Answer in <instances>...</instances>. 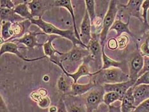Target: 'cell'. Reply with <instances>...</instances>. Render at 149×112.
<instances>
[{"mask_svg": "<svg viewBox=\"0 0 149 112\" xmlns=\"http://www.w3.org/2000/svg\"><path fill=\"white\" fill-rule=\"evenodd\" d=\"M28 1H24L19 3V4L16 5L14 10L15 14L19 15L22 18L31 20V19H33V17L31 14L30 8L28 7Z\"/></svg>", "mask_w": 149, "mask_h": 112, "instance_id": "obj_24", "label": "cell"}, {"mask_svg": "<svg viewBox=\"0 0 149 112\" xmlns=\"http://www.w3.org/2000/svg\"><path fill=\"white\" fill-rule=\"evenodd\" d=\"M143 0H129L127 5H122L125 10L127 12V14L130 16L135 17L140 19V21L143 22V19L140 13L142 4Z\"/></svg>", "mask_w": 149, "mask_h": 112, "instance_id": "obj_14", "label": "cell"}, {"mask_svg": "<svg viewBox=\"0 0 149 112\" xmlns=\"http://www.w3.org/2000/svg\"><path fill=\"white\" fill-rule=\"evenodd\" d=\"M90 56V51L86 48L80 46H73L69 52L63 53L62 55L58 56V59L67 70L69 66L79 67L83 61Z\"/></svg>", "mask_w": 149, "mask_h": 112, "instance_id": "obj_3", "label": "cell"}, {"mask_svg": "<svg viewBox=\"0 0 149 112\" xmlns=\"http://www.w3.org/2000/svg\"><path fill=\"white\" fill-rule=\"evenodd\" d=\"M133 95L135 106H138L142 102L149 99V85L142 84L133 86Z\"/></svg>", "mask_w": 149, "mask_h": 112, "instance_id": "obj_15", "label": "cell"}, {"mask_svg": "<svg viewBox=\"0 0 149 112\" xmlns=\"http://www.w3.org/2000/svg\"><path fill=\"white\" fill-rule=\"evenodd\" d=\"M85 3L86 6V10L88 12L91 22H92L96 17L95 8V1L93 0H86V1H85Z\"/></svg>", "mask_w": 149, "mask_h": 112, "instance_id": "obj_27", "label": "cell"}, {"mask_svg": "<svg viewBox=\"0 0 149 112\" xmlns=\"http://www.w3.org/2000/svg\"><path fill=\"white\" fill-rule=\"evenodd\" d=\"M37 104L38 106L42 109L49 108L51 104V100L49 97L46 96V97H42L40 100L37 102Z\"/></svg>", "mask_w": 149, "mask_h": 112, "instance_id": "obj_35", "label": "cell"}, {"mask_svg": "<svg viewBox=\"0 0 149 112\" xmlns=\"http://www.w3.org/2000/svg\"><path fill=\"white\" fill-rule=\"evenodd\" d=\"M108 47L111 50H115L118 48V42L116 40V38H111L108 41Z\"/></svg>", "mask_w": 149, "mask_h": 112, "instance_id": "obj_37", "label": "cell"}, {"mask_svg": "<svg viewBox=\"0 0 149 112\" xmlns=\"http://www.w3.org/2000/svg\"><path fill=\"white\" fill-rule=\"evenodd\" d=\"M116 40L118 42V49L120 50L124 49L125 48L127 47L129 43V38L125 33L116 37Z\"/></svg>", "mask_w": 149, "mask_h": 112, "instance_id": "obj_29", "label": "cell"}, {"mask_svg": "<svg viewBox=\"0 0 149 112\" xmlns=\"http://www.w3.org/2000/svg\"><path fill=\"white\" fill-rule=\"evenodd\" d=\"M44 33L43 32H36V31H30L27 32L23 37L16 39L14 41L17 44H22L29 48V49H33L35 47H39L43 46V44L38 42L37 37L38 35H42ZM13 42V41H12Z\"/></svg>", "mask_w": 149, "mask_h": 112, "instance_id": "obj_13", "label": "cell"}, {"mask_svg": "<svg viewBox=\"0 0 149 112\" xmlns=\"http://www.w3.org/2000/svg\"><path fill=\"white\" fill-rule=\"evenodd\" d=\"M80 40L87 46L92 38V22L86 10L85 12L80 27Z\"/></svg>", "mask_w": 149, "mask_h": 112, "instance_id": "obj_9", "label": "cell"}, {"mask_svg": "<svg viewBox=\"0 0 149 112\" xmlns=\"http://www.w3.org/2000/svg\"><path fill=\"white\" fill-rule=\"evenodd\" d=\"M53 1H43V0H31L28 1V5L31 14L34 19H40L51 6Z\"/></svg>", "mask_w": 149, "mask_h": 112, "instance_id": "obj_8", "label": "cell"}, {"mask_svg": "<svg viewBox=\"0 0 149 112\" xmlns=\"http://www.w3.org/2000/svg\"><path fill=\"white\" fill-rule=\"evenodd\" d=\"M5 53H12L15 54L19 58H21L25 62H32V61H37L38 60L44 58H47L46 56L37 58H33V59H28L22 55L20 51H19V47L16 43L13 42H6L3 43L1 45V49H0V55L1 56L4 54Z\"/></svg>", "mask_w": 149, "mask_h": 112, "instance_id": "obj_12", "label": "cell"}, {"mask_svg": "<svg viewBox=\"0 0 149 112\" xmlns=\"http://www.w3.org/2000/svg\"><path fill=\"white\" fill-rule=\"evenodd\" d=\"M149 85V71L144 73L137 79L136 82L135 83L134 86H138L139 85Z\"/></svg>", "mask_w": 149, "mask_h": 112, "instance_id": "obj_34", "label": "cell"}, {"mask_svg": "<svg viewBox=\"0 0 149 112\" xmlns=\"http://www.w3.org/2000/svg\"><path fill=\"white\" fill-rule=\"evenodd\" d=\"M30 20H26L21 22H14L12 24L10 28L11 38L8 42H12L16 39H19L22 37L24 35L29 31V28H30L31 24Z\"/></svg>", "mask_w": 149, "mask_h": 112, "instance_id": "obj_10", "label": "cell"}, {"mask_svg": "<svg viewBox=\"0 0 149 112\" xmlns=\"http://www.w3.org/2000/svg\"><path fill=\"white\" fill-rule=\"evenodd\" d=\"M48 112H58V106H51L48 108Z\"/></svg>", "mask_w": 149, "mask_h": 112, "instance_id": "obj_42", "label": "cell"}, {"mask_svg": "<svg viewBox=\"0 0 149 112\" xmlns=\"http://www.w3.org/2000/svg\"><path fill=\"white\" fill-rule=\"evenodd\" d=\"M132 112H149V99L142 102Z\"/></svg>", "mask_w": 149, "mask_h": 112, "instance_id": "obj_33", "label": "cell"}, {"mask_svg": "<svg viewBox=\"0 0 149 112\" xmlns=\"http://www.w3.org/2000/svg\"><path fill=\"white\" fill-rule=\"evenodd\" d=\"M67 108L68 112H88L87 111L85 102H84V104H69V105L67 106Z\"/></svg>", "mask_w": 149, "mask_h": 112, "instance_id": "obj_28", "label": "cell"}, {"mask_svg": "<svg viewBox=\"0 0 149 112\" xmlns=\"http://www.w3.org/2000/svg\"><path fill=\"white\" fill-rule=\"evenodd\" d=\"M108 112H121L120 106H108Z\"/></svg>", "mask_w": 149, "mask_h": 112, "instance_id": "obj_41", "label": "cell"}, {"mask_svg": "<svg viewBox=\"0 0 149 112\" xmlns=\"http://www.w3.org/2000/svg\"><path fill=\"white\" fill-rule=\"evenodd\" d=\"M102 66L100 70L108 69L110 68H119L122 69L124 63L123 62H119L111 59L105 53L104 47H102Z\"/></svg>", "mask_w": 149, "mask_h": 112, "instance_id": "obj_23", "label": "cell"}, {"mask_svg": "<svg viewBox=\"0 0 149 112\" xmlns=\"http://www.w3.org/2000/svg\"><path fill=\"white\" fill-rule=\"evenodd\" d=\"M91 79L96 85L115 84L129 80V74L119 68L98 70L92 73Z\"/></svg>", "mask_w": 149, "mask_h": 112, "instance_id": "obj_2", "label": "cell"}, {"mask_svg": "<svg viewBox=\"0 0 149 112\" xmlns=\"http://www.w3.org/2000/svg\"><path fill=\"white\" fill-rule=\"evenodd\" d=\"M58 112H68L66 102L62 98H61L58 102Z\"/></svg>", "mask_w": 149, "mask_h": 112, "instance_id": "obj_38", "label": "cell"}, {"mask_svg": "<svg viewBox=\"0 0 149 112\" xmlns=\"http://www.w3.org/2000/svg\"><path fill=\"white\" fill-rule=\"evenodd\" d=\"M43 79H44V81L47 82L48 81H49V76H44V78H43Z\"/></svg>", "mask_w": 149, "mask_h": 112, "instance_id": "obj_43", "label": "cell"}, {"mask_svg": "<svg viewBox=\"0 0 149 112\" xmlns=\"http://www.w3.org/2000/svg\"><path fill=\"white\" fill-rule=\"evenodd\" d=\"M12 24L10 22H1V45L8 42L11 38L10 28Z\"/></svg>", "mask_w": 149, "mask_h": 112, "instance_id": "obj_25", "label": "cell"}, {"mask_svg": "<svg viewBox=\"0 0 149 112\" xmlns=\"http://www.w3.org/2000/svg\"><path fill=\"white\" fill-rule=\"evenodd\" d=\"M0 112H9L8 108L6 106L5 101L3 100L1 95V97H0Z\"/></svg>", "mask_w": 149, "mask_h": 112, "instance_id": "obj_40", "label": "cell"}, {"mask_svg": "<svg viewBox=\"0 0 149 112\" xmlns=\"http://www.w3.org/2000/svg\"><path fill=\"white\" fill-rule=\"evenodd\" d=\"M0 19L1 22H10L12 23L23 21L26 19L15 14L14 9L0 8Z\"/></svg>", "mask_w": 149, "mask_h": 112, "instance_id": "obj_21", "label": "cell"}, {"mask_svg": "<svg viewBox=\"0 0 149 112\" xmlns=\"http://www.w3.org/2000/svg\"><path fill=\"white\" fill-rule=\"evenodd\" d=\"M129 22H130V18L128 19L127 22H123L120 18H119L118 19H116L111 29H110V30H114L116 31V37L120 36L121 35L124 33L128 34L132 37H135L131 30H129Z\"/></svg>", "mask_w": 149, "mask_h": 112, "instance_id": "obj_20", "label": "cell"}, {"mask_svg": "<svg viewBox=\"0 0 149 112\" xmlns=\"http://www.w3.org/2000/svg\"><path fill=\"white\" fill-rule=\"evenodd\" d=\"M135 82L131 81V80H128L127 81L115 83V84H104L102 85L103 88L104 89L105 92H115L119 95L120 97L121 101L123 97H124L126 92L128 91L129 88H131L132 86H134Z\"/></svg>", "mask_w": 149, "mask_h": 112, "instance_id": "obj_11", "label": "cell"}, {"mask_svg": "<svg viewBox=\"0 0 149 112\" xmlns=\"http://www.w3.org/2000/svg\"><path fill=\"white\" fill-rule=\"evenodd\" d=\"M117 3L118 1L115 0L109 1L108 11L105 14L104 17L103 18L102 30L99 35L100 42L102 47H104L108 32L116 20V15L118 12Z\"/></svg>", "mask_w": 149, "mask_h": 112, "instance_id": "obj_4", "label": "cell"}, {"mask_svg": "<svg viewBox=\"0 0 149 112\" xmlns=\"http://www.w3.org/2000/svg\"><path fill=\"white\" fill-rule=\"evenodd\" d=\"M31 22L33 24L36 25L42 30V32L47 35H56L63 37L72 42L73 46H80L88 49V46L84 44L81 41L76 38L75 33L72 30H61L49 22L44 21L42 19H32Z\"/></svg>", "mask_w": 149, "mask_h": 112, "instance_id": "obj_1", "label": "cell"}, {"mask_svg": "<svg viewBox=\"0 0 149 112\" xmlns=\"http://www.w3.org/2000/svg\"><path fill=\"white\" fill-rule=\"evenodd\" d=\"M46 96H47V91L44 88H40L37 91H34L30 94V97L32 100L37 102L42 97H46Z\"/></svg>", "mask_w": 149, "mask_h": 112, "instance_id": "obj_30", "label": "cell"}, {"mask_svg": "<svg viewBox=\"0 0 149 112\" xmlns=\"http://www.w3.org/2000/svg\"><path fill=\"white\" fill-rule=\"evenodd\" d=\"M73 83V79L63 73L58 79L57 88L62 94L69 95Z\"/></svg>", "mask_w": 149, "mask_h": 112, "instance_id": "obj_19", "label": "cell"}, {"mask_svg": "<svg viewBox=\"0 0 149 112\" xmlns=\"http://www.w3.org/2000/svg\"><path fill=\"white\" fill-rule=\"evenodd\" d=\"M96 85L92 79L86 84H79V83H73L71 88L70 94L71 97H79V96L86 94Z\"/></svg>", "mask_w": 149, "mask_h": 112, "instance_id": "obj_18", "label": "cell"}, {"mask_svg": "<svg viewBox=\"0 0 149 112\" xmlns=\"http://www.w3.org/2000/svg\"><path fill=\"white\" fill-rule=\"evenodd\" d=\"M16 5L12 0H1L0 1V8L14 9Z\"/></svg>", "mask_w": 149, "mask_h": 112, "instance_id": "obj_36", "label": "cell"}, {"mask_svg": "<svg viewBox=\"0 0 149 112\" xmlns=\"http://www.w3.org/2000/svg\"><path fill=\"white\" fill-rule=\"evenodd\" d=\"M117 101H121V99L119 95L115 92H106L104 95L103 102L108 106L112 105L113 103Z\"/></svg>", "mask_w": 149, "mask_h": 112, "instance_id": "obj_26", "label": "cell"}, {"mask_svg": "<svg viewBox=\"0 0 149 112\" xmlns=\"http://www.w3.org/2000/svg\"><path fill=\"white\" fill-rule=\"evenodd\" d=\"M143 58H144L143 68L141 71L140 74V76L139 77H140L142 74H143L144 73L149 71V56H143Z\"/></svg>", "mask_w": 149, "mask_h": 112, "instance_id": "obj_39", "label": "cell"}, {"mask_svg": "<svg viewBox=\"0 0 149 112\" xmlns=\"http://www.w3.org/2000/svg\"><path fill=\"white\" fill-rule=\"evenodd\" d=\"M121 102V112H132L135 110L136 106L133 95V86L126 92Z\"/></svg>", "mask_w": 149, "mask_h": 112, "instance_id": "obj_17", "label": "cell"}, {"mask_svg": "<svg viewBox=\"0 0 149 112\" xmlns=\"http://www.w3.org/2000/svg\"><path fill=\"white\" fill-rule=\"evenodd\" d=\"M57 37L58 36H56V35H49V37L48 38L47 42H45L42 46L45 56L47 58H49L50 60L54 58L56 56V54H55L56 53L58 54L59 55H62L63 54V53L60 52V51L55 49V48L53 47V44H52L53 40Z\"/></svg>", "mask_w": 149, "mask_h": 112, "instance_id": "obj_22", "label": "cell"}, {"mask_svg": "<svg viewBox=\"0 0 149 112\" xmlns=\"http://www.w3.org/2000/svg\"><path fill=\"white\" fill-rule=\"evenodd\" d=\"M141 8L142 10H143V12H142V19H143V24L146 26L147 27H149V24L148 22V19H147V13L148 10H149V0H145L143 1V4H142L141 6Z\"/></svg>", "mask_w": 149, "mask_h": 112, "instance_id": "obj_31", "label": "cell"}, {"mask_svg": "<svg viewBox=\"0 0 149 112\" xmlns=\"http://www.w3.org/2000/svg\"><path fill=\"white\" fill-rule=\"evenodd\" d=\"M104 89L101 85H96L85 96V104L88 112H93L98 109L99 106L103 102Z\"/></svg>", "mask_w": 149, "mask_h": 112, "instance_id": "obj_5", "label": "cell"}, {"mask_svg": "<svg viewBox=\"0 0 149 112\" xmlns=\"http://www.w3.org/2000/svg\"><path fill=\"white\" fill-rule=\"evenodd\" d=\"M140 53L143 56H149V34L140 46Z\"/></svg>", "mask_w": 149, "mask_h": 112, "instance_id": "obj_32", "label": "cell"}, {"mask_svg": "<svg viewBox=\"0 0 149 112\" xmlns=\"http://www.w3.org/2000/svg\"><path fill=\"white\" fill-rule=\"evenodd\" d=\"M144 58L139 52L134 54L129 63V79L134 82H136L143 68Z\"/></svg>", "mask_w": 149, "mask_h": 112, "instance_id": "obj_7", "label": "cell"}, {"mask_svg": "<svg viewBox=\"0 0 149 112\" xmlns=\"http://www.w3.org/2000/svg\"><path fill=\"white\" fill-rule=\"evenodd\" d=\"M88 49L90 51V58L95 61L99 70L102 68V47L100 42L99 34L92 33V38L88 46Z\"/></svg>", "mask_w": 149, "mask_h": 112, "instance_id": "obj_6", "label": "cell"}, {"mask_svg": "<svg viewBox=\"0 0 149 112\" xmlns=\"http://www.w3.org/2000/svg\"><path fill=\"white\" fill-rule=\"evenodd\" d=\"M53 5L54 6H58V7H63L67 9V11L70 13L71 17H72V19L74 31V33H75V35L77 39L81 40L79 33L77 30L75 15H74V10L72 5V1H70V0H56V1H53Z\"/></svg>", "mask_w": 149, "mask_h": 112, "instance_id": "obj_16", "label": "cell"}]
</instances>
